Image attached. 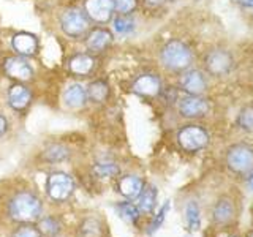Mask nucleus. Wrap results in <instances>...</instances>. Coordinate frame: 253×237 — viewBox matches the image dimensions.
<instances>
[{"label":"nucleus","instance_id":"obj_1","mask_svg":"<svg viewBox=\"0 0 253 237\" xmlns=\"http://www.w3.org/2000/svg\"><path fill=\"white\" fill-rule=\"evenodd\" d=\"M43 212V202L32 192L16 193L8 202V215L19 223H30L40 218Z\"/></svg>","mask_w":253,"mask_h":237},{"label":"nucleus","instance_id":"obj_2","mask_svg":"<svg viewBox=\"0 0 253 237\" xmlns=\"http://www.w3.org/2000/svg\"><path fill=\"white\" fill-rule=\"evenodd\" d=\"M160 57L166 68L172 71H182L190 67L193 60V54L185 43L179 41V40H171L162 47Z\"/></svg>","mask_w":253,"mask_h":237},{"label":"nucleus","instance_id":"obj_3","mask_svg":"<svg viewBox=\"0 0 253 237\" xmlns=\"http://www.w3.org/2000/svg\"><path fill=\"white\" fill-rule=\"evenodd\" d=\"M75 192V180L67 172L55 171L46 179V193L54 202H63Z\"/></svg>","mask_w":253,"mask_h":237},{"label":"nucleus","instance_id":"obj_4","mask_svg":"<svg viewBox=\"0 0 253 237\" xmlns=\"http://www.w3.org/2000/svg\"><path fill=\"white\" fill-rule=\"evenodd\" d=\"M177 142L185 152H198L209 144V133L200 125H185L177 133Z\"/></svg>","mask_w":253,"mask_h":237},{"label":"nucleus","instance_id":"obj_5","mask_svg":"<svg viewBox=\"0 0 253 237\" xmlns=\"http://www.w3.org/2000/svg\"><path fill=\"white\" fill-rule=\"evenodd\" d=\"M60 29L70 38H81L89 30V18L79 8H68L60 18Z\"/></svg>","mask_w":253,"mask_h":237},{"label":"nucleus","instance_id":"obj_6","mask_svg":"<svg viewBox=\"0 0 253 237\" xmlns=\"http://www.w3.org/2000/svg\"><path fill=\"white\" fill-rule=\"evenodd\" d=\"M228 168L236 174H247L253 169V149L245 144H236L226 154Z\"/></svg>","mask_w":253,"mask_h":237},{"label":"nucleus","instance_id":"obj_7","mask_svg":"<svg viewBox=\"0 0 253 237\" xmlns=\"http://www.w3.org/2000/svg\"><path fill=\"white\" fill-rule=\"evenodd\" d=\"M233 67V55L225 49H213L206 57V68L212 76H226Z\"/></svg>","mask_w":253,"mask_h":237},{"label":"nucleus","instance_id":"obj_8","mask_svg":"<svg viewBox=\"0 0 253 237\" xmlns=\"http://www.w3.org/2000/svg\"><path fill=\"white\" fill-rule=\"evenodd\" d=\"M179 113L187 118L203 117L209 113V103L200 95H187L179 101Z\"/></svg>","mask_w":253,"mask_h":237},{"label":"nucleus","instance_id":"obj_9","mask_svg":"<svg viewBox=\"0 0 253 237\" xmlns=\"http://www.w3.org/2000/svg\"><path fill=\"white\" fill-rule=\"evenodd\" d=\"M114 11V0H85L84 13L95 22L105 24Z\"/></svg>","mask_w":253,"mask_h":237},{"label":"nucleus","instance_id":"obj_10","mask_svg":"<svg viewBox=\"0 0 253 237\" xmlns=\"http://www.w3.org/2000/svg\"><path fill=\"white\" fill-rule=\"evenodd\" d=\"M5 71L10 78L19 79V81H29L34 76V67L30 65L22 55H14L5 60Z\"/></svg>","mask_w":253,"mask_h":237},{"label":"nucleus","instance_id":"obj_11","mask_svg":"<svg viewBox=\"0 0 253 237\" xmlns=\"http://www.w3.org/2000/svg\"><path fill=\"white\" fill-rule=\"evenodd\" d=\"M208 87V79L200 70H188L180 78V89L188 95H201Z\"/></svg>","mask_w":253,"mask_h":237},{"label":"nucleus","instance_id":"obj_12","mask_svg":"<svg viewBox=\"0 0 253 237\" xmlns=\"http://www.w3.org/2000/svg\"><path fill=\"white\" fill-rule=\"evenodd\" d=\"M131 90L142 97H155L162 92V81L155 75H141L131 84Z\"/></svg>","mask_w":253,"mask_h":237},{"label":"nucleus","instance_id":"obj_13","mask_svg":"<svg viewBox=\"0 0 253 237\" xmlns=\"http://www.w3.org/2000/svg\"><path fill=\"white\" fill-rule=\"evenodd\" d=\"M11 46L19 55L27 57V55H34L37 52L38 40L34 34H29V32H19V34H16L13 37Z\"/></svg>","mask_w":253,"mask_h":237},{"label":"nucleus","instance_id":"obj_14","mask_svg":"<svg viewBox=\"0 0 253 237\" xmlns=\"http://www.w3.org/2000/svg\"><path fill=\"white\" fill-rule=\"evenodd\" d=\"M144 188V180L138 176H124L117 182V192L126 199H136Z\"/></svg>","mask_w":253,"mask_h":237},{"label":"nucleus","instance_id":"obj_15","mask_svg":"<svg viewBox=\"0 0 253 237\" xmlns=\"http://www.w3.org/2000/svg\"><path fill=\"white\" fill-rule=\"evenodd\" d=\"M236 217V207L231 199L228 198H221L215 202L212 209V218L217 225H228L231 223Z\"/></svg>","mask_w":253,"mask_h":237},{"label":"nucleus","instance_id":"obj_16","mask_svg":"<svg viewBox=\"0 0 253 237\" xmlns=\"http://www.w3.org/2000/svg\"><path fill=\"white\" fill-rule=\"evenodd\" d=\"M32 92L22 84H14L8 90V103L14 111H22L30 105Z\"/></svg>","mask_w":253,"mask_h":237},{"label":"nucleus","instance_id":"obj_17","mask_svg":"<svg viewBox=\"0 0 253 237\" xmlns=\"http://www.w3.org/2000/svg\"><path fill=\"white\" fill-rule=\"evenodd\" d=\"M113 43V34L106 29H95L92 30L85 40V44L93 52H101Z\"/></svg>","mask_w":253,"mask_h":237},{"label":"nucleus","instance_id":"obj_18","mask_svg":"<svg viewBox=\"0 0 253 237\" xmlns=\"http://www.w3.org/2000/svg\"><path fill=\"white\" fill-rule=\"evenodd\" d=\"M87 89L81 84H71L68 85V89L63 92V101H65V105L68 108H81L85 105L87 101Z\"/></svg>","mask_w":253,"mask_h":237},{"label":"nucleus","instance_id":"obj_19","mask_svg":"<svg viewBox=\"0 0 253 237\" xmlns=\"http://www.w3.org/2000/svg\"><path fill=\"white\" fill-rule=\"evenodd\" d=\"M93 65H95V60L89 54H76L68 60V70L71 73L79 75V76L89 75L93 70Z\"/></svg>","mask_w":253,"mask_h":237},{"label":"nucleus","instance_id":"obj_20","mask_svg":"<svg viewBox=\"0 0 253 237\" xmlns=\"http://www.w3.org/2000/svg\"><path fill=\"white\" fill-rule=\"evenodd\" d=\"M138 199V209L142 213H152L157 205V188L154 185H144L142 192L139 193Z\"/></svg>","mask_w":253,"mask_h":237},{"label":"nucleus","instance_id":"obj_21","mask_svg":"<svg viewBox=\"0 0 253 237\" xmlns=\"http://www.w3.org/2000/svg\"><path fill=\"white\" fill-rule=\"evenodd\" d=\"M87 97L95 103H103L109 97V87L105 81H93L89 87H87Z\"/></svg>","mask_w":253,"mask_h":237},{"label":"nucleus","instance_id":"obj_22","mask_svg":"<svg viewBox=\"0 0 253 237\" xmlns=\"http://www.w3.org/2000/svg\"><path fill=\"white\" fill-rule=\"evenodd\" d=\"M116 210L119 213V217L122 220L128 221V223H136L139 220V209L138 205H134L133 202H128V201H124V202H117L116 205Z\"/></svg>","mask_w":253,"mask_h":237},{"label":"nucleus","instance_id":"obj_23","mask_svg":"<svg viewBox=\"0 0 253 237\" xmlns=\"http://www.w3.org/2000/svg\"><path fill=\"white\" fill-rule=\"evenodd\" d=\"M185 221L190 231H198L201 226V215H200V205L195 201H190L185 205Z\"/></svg>","mask_w":253,"mask_h":237},{"label":"nucleus","instance_id":"obj_24","mask_svg":"<svg viewBox=\"0 0 253 237\" xmlns=\"http://www.w3.org/2000/svg\"><path fill=\"white\" fill-rule=\"evenodd\" d=\"M43 157H44V160L51 163H60V161H65L70 157V150L68 147L62 144H52L44 150Z\"/></svg>","mask_w":253,"mask_h":237},{"label":"nucleus","instance_id":"obj_25","mask_svg":"<svg viewBox=\"0 0 253 237\" xmlns=\"http://www.w3.org/2000/svg\"><path fill=\"white\" fill-rule=\"evenodd\" d=\"M113 27L119 35H130L136 29V24H134V21L128 14H121L114 19Z\"/></svg>","mask_w":253,"mask_h":237},{"label":"nucleus","instance_id":"obj_26","mask_svg":"<svg viewBox=\"0 0 253 237\" xmlns=\"http://www.w3.org/2000/svg\"><path fill=\"white\" fill-rule=\"evenodd\" d=\"M38 229L42 231L43 236L46 237H54L60 233L62 229V225L57 218L54 217H46V218H42L40 220V225H38Z\"/></svg>","mask_w":253,"mask_h":237},{"label":"nucleus","instance_id":"obj_27","mask_svg":"<svg viewBox=\"0 0 253 237\" xmlns=\"http://www.w3.org/2000/svg\"><path fill=\"white\" fill-rule=\"evenodd\" d=\"M93 176H97L98 179H113L119 174V166L116 163H97L93 166Z\"/></svg>","mask_w":253,"mask_h":237},{"label":"nucleus","instance_id":"obj_28","mask_svg":"<svg viewBox=\"0 0 253 237\" xmlns=\"http://www.w3.org/2000/svg\"><path fill=\"white\" fill-rule=\"evenodd\" d=\"M237 126L247 133H253V106H245L241 109L237 116Z\"/></svg>","mask_w":253,"mask_h":237},{"label":"nucleus","instance_id":"obj_29","mask_svg":"<svg viewBox=\"0 0 253 237\" xmlns=\"http://www.w3.org/2000/svg\"><path fill=\"white\" fill-rule=\"evenodd\" d=\"M81 236L83 237H100L101 236L100 221H97L95 218H87L81 226Z\"/></svg>","mask_w":253,"mask_h":237},{"label":"nucleus","instance_id":"obj_30","mask_svg":"<svg viewBox=\"0 0 253 237\" xmlns=\"http://www.w3.org/2000/svg\"><path fill=\"white\" fill-rule=\"evenodd\" d=\"M11 237H43V234L38 229V226H34V225H21L19 228L14 229Z\"/></svg>","mask_w":253,"mask_h":237},{"label":"nucleus","instance_id":"obj_31","mask_svg":"<svg viewBox=\"0 0 253 237\" xmlns=\"http://www.w3.org/2000/svg\"><path fill=\"white\" fill-rule=\"evenodd\" d=\"M168 210H169V201H166L163 205H162V209H160V212L157 213L155 215V218H154V221L150 223V228H149V234H154L158 228H160L162 225H163V221H165V218H166V213H168Z\"/></svg>","mask_w":253,"mask_h":237},{"label":"nucleus","instance_id":"obj_32","mask_svg":"<svg viewBox=\"0 0 253 237\" xmlns=\"http://www.w3.org/2000/svg\"><path fill=\"white\" fill-rule=\"evenodd\" d=\"M138 5V0H114V10H117L121 14L131 13Z\"/></svg>","mask_w":253,"mask_h":237},{"label":"nucleus","instance_id":"obj_33","mask_svg":"<svg viewBox=\"0 0 253 237\" xmlns=\"http://www.w3.org/2000/svg\"><path fill=\"white\" fill-rule=\"evenodd\" d=\"M6 130H8V120L2 114H0V136H3V134L6 133Z\"/></svg>","mask_w":253,"mask_h":237},{"label":"nucleus","instance_id":"obj_34","mask_svg":"<svg viewBox=\"0 0 253 237\" xmlns=\"http://www.w3.org/2000/svg\"><path fill=\"white\" fill-rule=\"evenodd\" d=\"M146 2V5H149V6H160V5H163L165 2H168V0H144Z\"/></svg>","mask_w":253,"mask_h":237},{"label":"nucleus","instance_id":"obj_35","mask_svg":"<svg viewBox=\"0 0 253 237\" xmlns=\"http://www.w3.org/2000/svg\"><path fill=\"white\" fill-rule=\"evenodd\" d=\"M236 3H239L241 6H245V8H252L253 10V0H236Z\"/></svg>","mask_w":253,"mask_h":237},{"label":"nucleus","instance_id":"obj_36","mask_svg":"<svg viewBox=\"0 0 253 237\" xmlns=\"http://www.w3.org/2000/svg\"><path fill=\"white\" fill-rule=\"evenodd\" d=\"M247 187H249L250 190H253V172L250 174V177L247 179Z\"/></svg>","mask_w":253,"mask_h":237},{"label":"nucleus","instance_id":"obj_37","mask_svg":"<svg viewBox=\"0 0 253 237\" xmlns=\"http://www.w3.org/2000/svg\"><path fill=\"white\" fill-rule=\"evenodd\" d=\"M250 237H253V233H252V234H250Z\"/></svg>","mask_w":253,"mask_h":237}]
</instances>
